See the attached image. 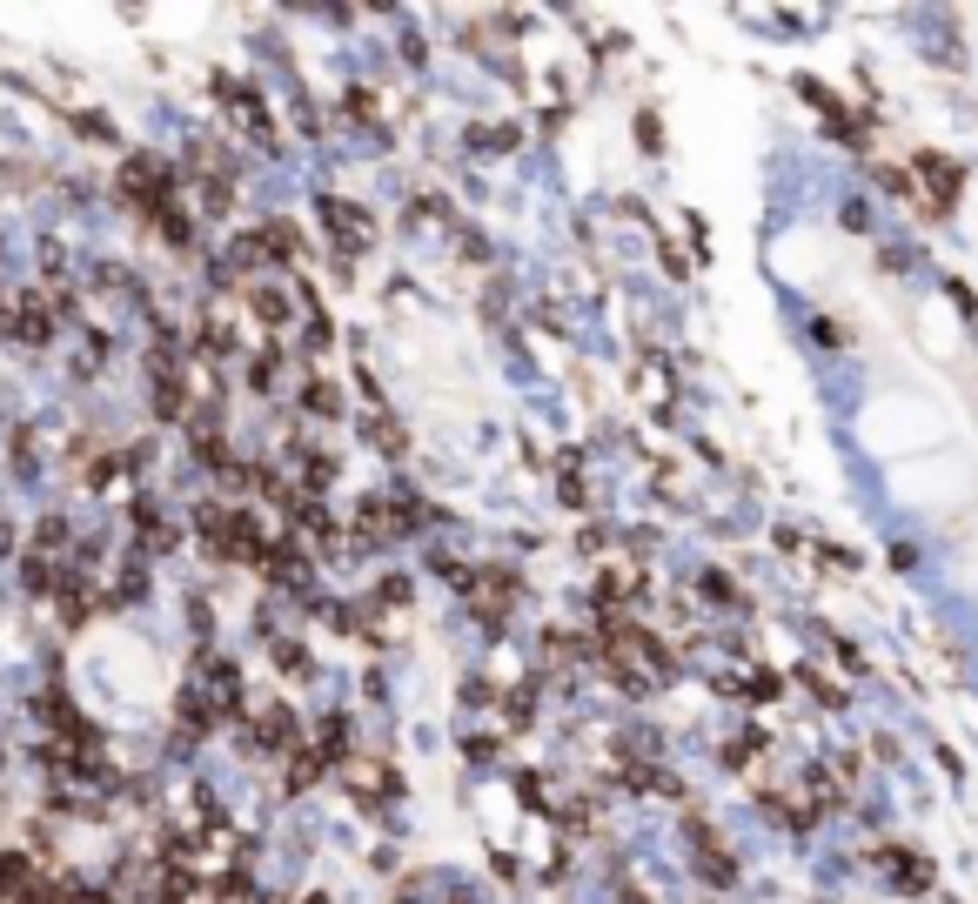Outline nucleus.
Instances as JSON below:
<instances>
[{
	"instance_id": "3",
	"label": "nucleus",
	"mask_w": 978,
	"mask_h": 904,
	"mask_svg": "<svg viewBox=\"0 0 978 904\" xmlns=\"http://www.w3.org/2000/svg\"><path fill=\"white\" fill-rule=\"evenodd\" d=\"M356 530L369 536V543H389V536H402V530H396V509H389V503H362V509H356Z\"/></svg>"
},
{
	"instance_id": "6",
	"label": "nucleus",
	"mask_w": 978,
	"mask_h": 904,
	"mask_svg": "<svg viewBox=\"0 0 978 904\" xmlns=\"http://www.w3.org/2000/svg\"><path fill=\"white\" fill-rule=\"evenodd\" d=\"M302 483H309V489H329V483H335V456L309 449V456H302Z\"/></svg>"
},
{
	"instance_id": "12",
	"label": "nucleus",
	"mask_w": 978,
	"mask_h": 904,
	"mask_svg": "<svg viewBox=\"0 0 978 904\" xmlns=\"http://www.w3.org/2000/svg\"><path fill=\"white\" fill-rule=\"evenodd\" d=\"M0 550H14V530H7V523H0Z\"/></svg>"
},
{
	"instance_id": "8",
	"label": "nucleus",
	"mask_w": 978,
	"mask_h": 904,
	"mask_svg": "<svg viewBox=\"0 0 978 904\" xmlns=\"http://www.w3.org/2000/svg\"><path fill=\"white\" fill-rule=\"evenodd\" d=\"M309 409H322V416H335V409H342V396H335V382H309Z\"/></svg>"
},
{
	"instance_id": "11",
	"label": "nucleus",
	"mask_w": 978,
	"mask_h": 904,
	"mask_svg": "<svg viewBox=\"0 0 978 904\" xmlns=\"http://www.w3.org/2000/svg\"><path fill=\"white\" fill-rule=\"evenodd\" d=\"M382 603H409V576H382Z\"/></svg>"
},
{
	"instance_id": "5",
	"label": "nucleus",
	"mask_w": 978,
	"mask_h": 904,
	"mask_svg": "<svg viewBox=\"0 0 978 904\" xmlns=\"http://www.w3.org/2000/svg\"><path fill=\"white\" fill-rule=\"evenodd\" d=\"M148 188H161V175L148 168V155H128V168H121V195H148Z\"/></svg>"
},
{
	"instance_id": "4",
	"label": "nucleus",
	"mask_w": 978,
	"mask_h": 904,
	"mask_svg": "<svg viewBox=\"0 0 978 904\" xmlns=\"http://www.w3.org/2000/svg\"><path fill=\"white\" fill-rule=\"evenodd\" d=\"M248 302H255V315H262V329H282V322H289V295H282V288H255Z\"/></svg>"
},
{
	"instance_id": "2",
	"label": "nucleus",
	"mask_w": 978,
	"mask_h": 904,
	"mask_svg": "<svg viewBox=\"0 0 978 904\" xmlns=\"http://www.w3.org/2000/svg\"><path fill=\"white\" fill-rule=\"evenodd\" d=\"M0 329L14 335V342H47L54 335V315H41V302H14V309L0 315Z\"/></svg>"
},
{
	"instance_id": "9",
	"label": "nucleus",
	"mask_w": 978,
	"mask_h": 904,
	"mask_svg": "<svg viewBox=\"0 0 978 904\" xmlns=\"http://www.w3.org/2000/svg\"><path fill=\"white\" fill-rule=\"evenodd\" d=\"M275 369H282V355L262 349V355H255V369H248V382H255V389H268V382H275Z\"/></svg>"
},
{
	"instance_id": "1",
	"label": "nucleus",
	"mask_w": 978,
	"mask_h": 904,
	"mask_svg": "<svg viewBox=\"0 0 978 904\" xmlns=\"http://www.w3.org/2000/svg\"><path fill=\"white\" fill-rule=\"evenodd\" d=\"M315 215L329 221V235H335L342 248H362V242H369V221L356 215V201H342V195H322V201H315Z\"/></svg>"
},
{
	"instance_id": "10",
	"label": "nucleus",
	"mask_w": 978,
	"mask_h": 904,
	"mask_svg": "<svg viewBox=\"0 0 978 904\" xmlns=\"http://www.w3.org/2000/svg\"><path fill=\"white\" fill-rule=\"evenodd\" d=\"M67 543V523L61 516H41V550H61Z\"/></svg>"
},
{
	"instance_id": "7",
	"label": "nucleus",
	"mask_w": 978,
	"mask_h": 904,
	"mask_svg": "<svg viewBox=\"0 0 978 904\" xmlns=\"http://www.w3.org/2000/svg\"><path fill=\"white\" fill-rule=\"evenodd\" d=\"M362 429H369V436H376V449H389V456H402V429L389 416H376V422H362Z\"/></svg>"
}]
</instances>
